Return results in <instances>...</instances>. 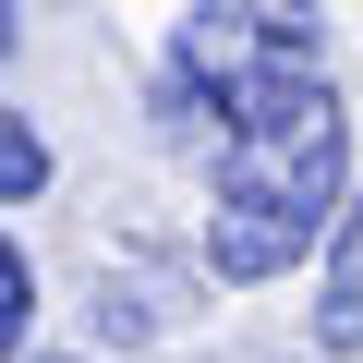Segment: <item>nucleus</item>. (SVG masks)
<instances>
[{"mask_svg": "<svg viewBox=\"0 0 363 363\" xmlns=\"http://www.w3.org/2000/svg\"><path fill=\"white\" fill-rule=\"evenodd\" d=\"M315 61H327V13L315 0H194L169 25L157 121H169V145H218L230 97H255L279 73H315Z\"/></svg>", "mask_w": 363, "mask_h": 363, "instance_id": "obj_2", "label": "nucleus"}, {"mask_svg": "<svg viewBox=\"0 0 363 363\" xmlns=\"http://www.w3.org/2000/svg\"><path fill=\"white\" fill-rule=\"evenodd\" d=\"M315 339H327V351H363V194H339V218H327V267H315Z\"/></svg>", "mask_w": 363, "mask_h": 363, "instance_id": "obj_3", "label": "nucleus"}, {"mask_svg": "<svg viewBox=\"0 0 363 363\" xmlns=\"http://www.w3.org/2000/svg\"><path fill=\"white\" fill-rule=\"evenodd\" d=\"M351 194V109L315 73H279L255 97H230L218 121V194H206V267L230 291H267L315 255V230L339 218Z\"/></svg>", "mask_w": 363, "mask_h": 363, "instance_id": "obj_1", "label": "nucleus"}, {"mask_svg": "<svg viewBox=\"0 0 363 363\" xmlns=\"http://www.w3.org/2000/svg\"><path fill=\"white\" fill-rule=\"evenodd\" d=\"M25 194H49V133L0 97V206H25Z\"/></svg>", "mask_w": 363, "mask_h": 363, "instance_id": "obj_4", "label": "nucleus"}, {"mask_svg": "<svg viewBox=\"0 0 363 363\" xmlns=\"http://www.w3.org/2000/svg\"><path fill=\"white\" fill-rule=\"evenodd\" d=\"M13 37H25V13H13V0H0V61H13Z\"/></svg>", "mask_w": 363, "mask_h": 363, "instance_id": "obj_6", "label": "nucleus"}, {"mask_svg": "<svg viewBox=\"0 0 363 363\" xmlns=\"http://www.w3.org/2000/svg\"><path fill=\"white\" fill-rule=\"evenodd\" d=\"M25 327H37V267H25V242H0V363L25 351Z\"/></svg>", "mask_w": 363, "mask_h": 363, "instance_id": "obj_5", "label": "nucleus"}]
</instances>
